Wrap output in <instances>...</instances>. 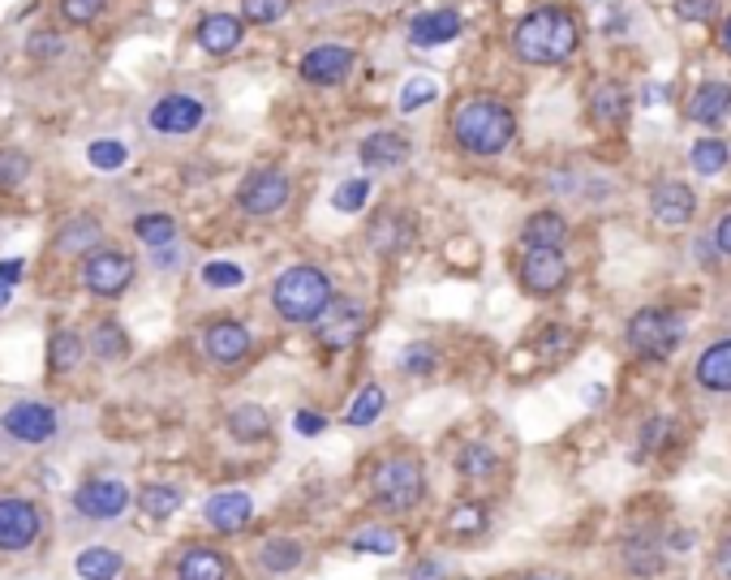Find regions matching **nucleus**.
Masks as SVG:
<instances>
[{
	"label": "nucleus",
	"mask_w": 731,
	"mask_h": 580,
	"mask_svg": "<svg viewBox=\"0 0 731 580\" xmlns=\"http://www.w3.org/2000/svg\"><path fill=\"white\" fill-rule=\"evenodd\" d=\"M577 44H582V31L568 9H534L512 31V52L525 65H560L577 52Z\"/></svg>",
	"instance_id": "2"
},
{
	"label": "nucleus",
	"mask_w": 731,
	"mask_h": 580,
	"mask_svg": "<svg viewBox=\"0 0 731 580\" xmlns=\"http://www.w3.org/2000/svg\"><path fill=\"white\" fill-rule=\"evenodd\" d=\"M452 138L461 150L478 155V159H490V155H503L512 138H517V116L508 112V103L490 96H474L465 99L452 116Z\"/></svg>",
	"instance_id": "1"
},
{
	"label": "nucleus",
	"mask_w": 731,
	"mask_h": 580,
	"mask_svg": "<svg viewBox=\"0 0 731 580\" xmlns=\"http://www.w3.org/2000/svg\"><path fill=\"white\" fill-rule=\"evenodd\" d=\"M357 155H362V164H366L370 172H391V168H405V164H409L413 146H409L405 134H396V130H375L370 138H362Z\"/></svg>",
	"instance_id": "18"
},
{
	"label": "nucleus",
	"mask_w": 731,
	"mask_h": 580,
	"mask_svg": "<svg viewBox=\"0 0 731 580\" xmlns=\"http://www.w3.org/2000/svg\"><path fill=\"white\" fill-rule=\"evenodd\" d=\"M405 242H409V224H405V220H396V215L379 220V224L370 228V245H375L379 254H391V249H400Z\"/></svg>",
	"instance_id": "42"
},
{
	"label": "nucleus",
	"mask_w": 731,
	"mask_h": 580,
	"mask_svg": "<svg viewBox=\"0 0 731 580\" xmlns=\"http://www.w3.org/2000/svg\"><path fill=\"white\" fill-rule=\"evenodd\" d=\"M198 48L211 52V56H229V52L242 44L245 26L242 18H233V13H211V18H202L198 22Z\"/></svg>",
	"instance_id": "20"
},
{
	"label": "nucleus",
	"mask_w": 731,
	"mask_h": 580,
	"mask_svg": "<svg viewBox=\"0 0 731 580\" xmlns=\"http://www.w3.org/2000/svg\"><path fill=\"white\" fill-rule=\"evenodd\" d=\"M461 35V13L456 9H431V13H418L413 26H409V40L418 48H439V44H452Z\"/></svg>",
	"instance_id": "19"
},
{
	"label": "nucleus",
	"mask_w": 731,
	"mask_h": 580,
	"mask_svg": "<svg viewBox=\"0 0 731 580\" xmlns=\"http://www.w3.org/2000/svg\"><path fill=\"white\" fill-rule=\"evenodd\" d=\"M521 289L534 292V297H546V292L564 289L568 280V258L560 249H525L521 258Z\"/></svg>",
	"instance_id": "13"
},
{
	"label": "nucleus",
	"mask_w": 731,
	"mask_h": 580,
	"mask_svg": "<svg viewBox=\"0 0 731 580\" xmlns=\"http://www.w3.org/2000/svg\"><path fill=\"white\" fill-rule=\"evenodd\" d=\"M697 387L728 395L731 391V339H715L701 357H697Z\"/></svg>",
	"instance_id": "23"
},
{
	"label": "nucleus",
	"mask_w": 731,
	"mask_h": 580,
	"mask_svg": "<svg viewBox=\"0 0 731 580\" xmlns=\"http://www.w3.org/2000/svg\"><path fill=\"white\" fill-rule=\"evenodd\" d=\"M672 438V417L667 413H654L645 426H641V451H663Z\"/></svg>",
	"instance_id": "48"
},
{
	"label": "nucleus",
	"mask_w": 731,
	"mask_h": 580,
	"mask_svg": "<svg viewBox=\"0 0 731 580\" xmlns=\"http://www.w3.org/2000/svg\"><path fill=\"white\" fill-rule=\"evenodd\" d=\"M207 116V103L186 91H173V96H159L146 112V125L151 134H164V138H181V134H195Z\"/></svg>",
	"instance_id": "7"
},
{
	"label": "nucleus",
	"mask_w": 731,
	"mask_h": 580,
	"mask_svg": "<svg viewBox=\"0 0 731 580\" xmlns=\"http://www.w3.org/2000/svg\"><path fill=\"white\" fill-rule=\"evenodd\" d=\"M710 242H715L719 254H728L731 258V215H719V224H715V237H710Z\"/></svg>",
	"instance_id": "54"
},
{
	"label": "nucleus",
	"mask_w": 731,
	"mask_h": 580,
	"mask_svg": "<svg viewBox=\"0 0 731 580\" xmlns=\"http://www.w3.org/2000/svg\"><path fill=\"white\" fill-rule=\"evenodd\" d=\"M74 568H78L82 580H117L125 572V559L112 546H87V550H78Z\"/></svg>",
	"instance_id": "28"
},
{
	"label": "nucleus",
	"mask_w": 731,
	"mask_h": 580,
	"mask_svg": "<svg viewBox=\"0 0 731 580\" xmlns=\"http://www.w3.org/2000/svg\"><path fill=\"white\" fill-rule=\"evenodd\" d=\"M624 568H629L633 577H658V572L667 568V559H663V542L650 537V533L629 537V542H624Z\"/></svg>",
	"instance_id": "27"
},
{
	"label": "nucleus",
	"mask_w": 731,
	"mask_h": 580,
	"mask_svg": "<svg viewBox=\"0 0 731 580\" xmlns=\"http://www.w3.org/2000/svg\"><path fill=\"white\" fill-rule=\"evenodd\" d=\"M384 409H388V391H384L379 383H366L357 395H353L344 422H348L353 431H366V426H375V422L384 417Z\"/></svg>",
	"instance_id": "29"
},
{
	"label": "nucleus",
	"mask_w": 731,
	"mask_h": 580,
	"mask_svg": "<svg viewBox=\"0 0 731 580\" xmlns=\"http://www.w3.org/2000/svg\"><path fill=\"white\" fill-rule=\"evenodd\" d=\"M56 249L60 254H96V245L103 242V224H99L96 215H74V220H65L60 228H56Z\"/></svg>",
	"instance_id": "26"
},
{
	"label": "nucleus",
	"mask_w": 731,
	"mask_h": 580,
	"mask_svg": "<svg viewBox=\"0 0 731 580\" xmlns=\"http://www.w3.org/2000/svg\"><path fill=\"white\" fill-rule=\"evenodd\" d=\"M366 332V305L362 301H348V297H336L328 310H323V319L314 323V336L323 348H332V353H344V348H353L357 339Z\"/></svg>",
	"instance_id": "10"
},
{
	"label": "nucleus",
	"mask_w": 731,
	"mask_h": 580,
	"mask_svg": "<svg viewBox=\"0 0 731 580\" xmlns=\"http://www.w3.org/2000/svg\"><path fill=\"white\" fill-rule=\"evenodd\" d=\"M525 580H564V577H555V572H534V577H525Z\"/></svg>",
	"instance_id": "61"
},
{
	"label": "nucleus",
	"mask_w": 731,
	"mask_h": 580,
	"mask_svg": "<svg viewBox=\"0 0 731 580\" xmlns=\"http://www.w3.org/2000/svg\"><path fill=\"white\" fill-rule=\"evenodd\" d=\"M250 327L237 323V319H215L207 332H202V353L215 361V366H237L245 353H250Z\"/></svg>",
	"instance_id": "15"
},
{
	"label": "nucleus",
	"mask_w": 731,
	"mask_h": 580,
	"mask_svg": "<svg viewBox=\"0 0 731 580\" xmlns=\"http://www.w3.org/2000/svg\"><path fill=\"white\" fill-rule=\"evenodd\" d=\"M289 193L292 186L280 168H254L237 190V207L254 220H267V215H280L289 207Z\"/></svg>",
	"instance_id": "6"
},
{
	"label": "nucleus",
	"mask_w": 731,
	"mask_h": 580,
	"mask_svg": "<svg viewBox=\"0 0 731 580\" xmlns=\"http://www.w3.org/2000/svg\"><path fill=\"white\" fill-rule=\"evenodd\" d=\"M202 285L207 289H242L245 267H237V263H207L202 267Z\"/></svg>",
	"instance_id": "45"
},
{
	"label": "nucleus",
	"mask_w": 731,
	"mask_h": 580,
	"mask_svg": "<svg viewBox=\"0 0 731 580\" xmlns=\"http://www.w3.org/2000/svg\"><path fill=\"white\" fill-rule=\"evenodd\" d=\"M9 297H13V289H9V285H4V280H0V310H4V305H9Z\"/></svg>",
	"instance_id": "60"
},
{
	"label": "nucleus",
	"mask_w": 731,
	"mask_h": 580,
	"mask_svg": "<svg viewBox=\"0 0 731 580\" xmlns=\"http://www.w3.org/2000/svg\"><path fill=\"white\" fill-rule=\"evenodd\" d=\"M370 494L384 512H413L427 499V469L413 456H388L370 473Z\"/></svg>",
	"instance_id": "4"
},
{
	"label": "nucleus",
	"mask_w": 731,
	"mask_h": 580,
	"mask_svg": "<svg viewBox=\"0 0 731 580\" xmlns=\"http://www.w3.org/2000/svg\"><path fill=\"white\" fill-rule=\"evenodd\" d=\"M26 52H31V60H56V56L65 52V40H60L56 31H35Z\"/></svg>",
	"instance_id": "50"
},
{
	"label": "nucleus",
	"mask_w": 731,
	"mask_h": 580,
	"mask_svg": "<svg viewBox=\"0 0 731 580\" xmlns=\"http://www.w3.org/2000/svg\"><path fill=\"white\" fill-rule=\"evenodd\" d=\"M292 431L301 438H314L328 431V417H323L319 409H297V413H292Z\"/></svg>",
	"instance_id": "51"
},
{
	"label": "nucleus",
	"mask_w": 731,
	"mask_h": 580,
	"mask_svg": "<svg viewBox=\"0 0 731 580\" xmlns=\"http://www.w3.org/2000/svg\"><path fill=\"white\" fill-rule=\"evenodd\" d=\"M229 559L215 546H186L177 559V580H229Z\"/></svg>",
	"instance_id": "22"
},
{
	"label": "nucleus",
	"mask_w": 731,
	"mask_h": 580,
	"mask_svg": "<svg viewBox=\"0 0 731 580\" xmlns=\"http://www.w3.org/2000/svg\"><path fill=\"white\" fill-rule=\"evenodd\" d=\"M103 9H108V0H60L65 22H74V26H91Z\"/></svg>",
	"instance_id": "49"
},
{
	"label": "nucleus",
	"mask_w": 731,
	"mask_h": 580,
	"mask_svg": "<svg viewBox=\"0 0 731 580\" xmlns=\"http://www.w3.org/2000/svg\"><path fill=\"white\" fill-rule=\"evenodd\" d=\"M0 431L18 443H48L60 431V413L44 400H13L0 417Z\"/></svg>",
	"instance_id": "9"
},
{
	"label": "nucleus",
	"mask_w": 731,
	"mask_h": 580,
	"mask_svg": "<svg viewBox=\"0 0 731 580\" xmlns=\"http://www.w3.org/2000/svg\"><path fill=\"white\" fill-rule=\"evenodd\" d=\"M139 507H143V516H151V521H168V516H177V507H181V490H177V486L151 482L143 494H139Z\"/></svg>",
	"instance_id": "38"
},
{
	"label": "nucleus",
	"mask_w": 731,
	"mask_h": 580,
	"mask_svg": "<svg viewBox=\"0 0 731 580\" xmlns=\"http://www.w3.org/2000/svg\"><path fill=\"white\" fill-rule=\"evenodd\" d=\"M624 112H629V91H624L620 82L594 87V96H589V116H594L598 125H620Z\"/></svg>",
	"instance_id": "30"
},
{
	"label": "nucleus",
	"mask_w": 731,
	"mask_h": 580,
	"mask_svg": "<svg viewBox=\"0 0 731 580\" xmlns=\"http://www.w3.org/2000/svg\"><path fill=\"white\" fill-rule=\"evenodd\" d=\"M439 87L431 78H413V82H405V91H400V112H418V108H427V103H435Z\"/></svg>",
	"instance_id": "47"
},
{
	"label": "nucleus",
	"mask_w": 731,
	"mask_h": 580,
	"mask_svg": "<svg viewBox=\"0 0 731 580\" xmlns=\"http://www.w3.org/2000/svg\"><path fill=\"white\" fill-rule=\"evenodd\" d=\"M229 435L237 438V443H258V438H267L272 435L267 409H263V404H237V409L229 413Z\"/></svg>",
	"instance_id": "31"
},
{
	"label": "nucleus",
	"mask_w": 731,
	"mask_h": 580,
	"mask_svg": "<svg viewBox=\"0 0 731 580\" xmlns=\"http://www.w3.org/2000/svg\"><path fill=\"white\" fill-rule=\"evenodd\" d=\"M87 344H91V353H96L99 361H121L130 353V336H125L121 323H99V327H91Z\"/></svg>",
	"instance_id": "37"
},
{
	"label": "nucleus",
	"mask_w": 731,
	"mask_h": 580,
	"mask_svg": "<svg viewBox=\"0 0 731 580\" xmlns=\"http://www.w3.org/2000/svg\"><path fill=\"white\" fill-rule=\"evenodd\" d=\"M348 550H353V555H379V559H391V555H400V533L388 529V525H370V529H362L348 537Z\"/></svg>",
	"instance_id": "35"
},
{
	"label": "nucleus",
	"mask_w": 731,
	"mask_h": 580,
	"mask_svg": "<svg viewBox=\"0 0 731 580\" xmlns=\"http://www.w3.org/2000/svg\"><path fill=\"white\" fill-rule=\"evenodd\" d=\"M564 242H568V220L560 211H534L521 228L525 249H564Z\"/></svg>",
	"instance_id": "24"
},
{
	"label": "nucleus",
	"mask_w": 731,
	"mask_h": 580,
	"mask_svg": "<svg viewBox=\"0 0 731 580\" xmlns=\"http://www.w3.org/2000/svg\"><path fill=\"white\" fill-rule=\"evenodd\" d=\"M719 4L723 0H676V13H680L684 22H710L719 13Z\"/></svg>",
	"instance_id": "52"
},
{
	"label": "nucleus",
	"mask_w": 731,
	"mask_h": 580,
	"mask_svg": "<svg viewBox=\"0 0 731 580\" xmlns=\"http://www.w3.org/2000/svg\"><path fill=\"white\" fill-rule=\"evenodd\" d=\"M22 276H26V263L22 258H0V280L13 289V285H22Z\"/></svg>",
	"instance_id": "53"
},
{
	"label": "nucleus",
	"mask_w": 731,
	"mask_h": 580,
	"mask_svg": "<svg viewBox=\"0 0 731 580\" xmlns=\"http://www.w3.org/2000/svg\"><path fill=\"white\" fill-rule=\"evenodd\" d=\"M719 44H723V52H728V56H731V18H728V26L719 31Z\"/></svg>",
	"instance_id": "59"
},
{
	"label": "nucleus",
	"mask_w": 731,
	"mask_h": 580,
	"mask_svg": "<svg viewBox=\"0 0 731 580\" xmlns=\"http://www.w3.org/2000/svg\"><path fill=\"white\" fill-rule=\"evenodd\" d=\"M353 65H357V56L348 48H341V44H319V48H310L306 56H301V78L306 82H314V87H336V82H344L348 74H353Z\"/></svg>",
	"instance_id": "14"
},
{
	"label": "nucleus",
	"mask_w": 731,
	"mask_h": 580,
	"mask_svg": "<svg viewBox=\"0 0 731 580\" xmlns=\"http://www.w3.org/2000/svg\"><path fill=\"white\" fill-rule=\"evenodd\" d=\"M564 344H568V332H564V327H551V332L542 336V353H560Z\"/></svg>",
	"instance_id": "57"
},
{
	"label": "nucleus",
	"mask_w": 731,
	"mask_h": 580,
	"mask_svg": "<svg viewBox=\"0 0 731 580\" xmlns=\"http://www.w3.org/2000/svg\"><path fill=\"white\" fill-rule=\"evenodd\" d=\"M366 202H370V181H366V177H353V181L336 186V193H332V207H336L341 215H353V211H362Z\"/></svg>",
	"instance_id": "41"
},
{
	"label": "nucleus",
	"mask_w": 731,
	"mask_h": 580,
	"mask_svg": "<svg viewBox=\"0 0 731 580\" xmlns=\"http://www.w3.org/2000/svg\"><path fill=\"white\" fill-rule=\"evenodd\" d=\"M40 529H44V516H40V507L31 499H22V494L0 499V550L13 555V550L35 546Z\"/></svg>",
	"instance_id": "12"
},
{
	"label": "nucleus",
	"mask_w": 731,
	"mask_h": 580,
	"mask_svg": "<svg viewBox=\"0 0 731 580\" xmlns=\"http://www.w3.org/2000/svg\"><path fill=\"white\" fill-rule=\"evenodd\" d=\"M456 469H461L465 478L483 482V478H490V473L499 469V456H495V447H490V443H465V447H461V456H456Z\"/></svg>",
	"instance_id": "39"
},
{
	"label": "nucleus",
	"mask_w": 731,
	"mask_h": 580,
	"mask_svg": "<svg viewBox=\"0 0 731 580\" xmlns=\"http://www.w3.org/2000/svg\"><path fill=\"white\" fill-rule=\"evenodd\" d=\"M82 353H87V339L78 336V332H69V327L52 332V339H48V366L56 370V375H69V370L82 361Z\"/></svg>",
	"instance_id": "34"
},
{
	"label": "nucleus",
	"mask_w": 731,
	"mask_h": 580,
	"mask_svg": "<svg viewBox=\"0 0 731 580\" xmlns=\"http://www.w3.org/2000/svg\"><path fill=\"white\" fill-rule=\"evenodd\" d=\"M487 525H490L487 503L465 499V503H452V512H447V533L452 537H478V533H487Z\"/></svg>",
	"instance_id": "36"
},
{
	"label": "nucleus",
	"mask_w": 731,
	"mask_h": 580,
	"mask_svg": "<svg viewBox=\"0 0 731 580\" xmlns=\"http://www.w3.org/2000/svg\"><path fill=\"white\" fill-rule=\"evenodd\" d=\"M728 159H731L728 138H697L693 150H688V164H693L697 177H719L728 168Z\"/></svg>",
	"instance_id": "33"
},
{
	"label": "nucleus",
	"mask_w": 731,
	"mask_h": 580,
	"mask_svg": "<svg viewBox=\"0 0 731 580\" xmlns=\"http://www.w3.org/2000/svg\"><path fill=\"white\" fill-rule=\"evenodd\" d=\"M731 116V82H701L688 99V121L719 125Z\"/></svg>",
	"instance_id": "21"
},
{
	"label": "nucleus",
	"mask_w": 731,
	"mask_h": 580,
	"mask_svg": "<svg viewBox=\"0 0 731 580\" xmlns=\"http://www.w3.org/2000/svg\"><path fill=\"white\" fill-rule=\"evenodd\" d=\"M624 336L641 361H667L684 344V319L672 305H645L629 319Z\"/></svg>",
	"instance_id": "5"
},
{
	"label": "nucleus",
	"mask_w": 731,
	"mask_h": 580,
	"mask_svg": "<svg viewBox=\"0 0 731 580\" xmlns=\"http://www.w3.org/2000/svg\"><path fill=\"white\" fill-rule=\"evenodd\" d=\"M87 159H91V168H99V172H117V168L130 164V146L121 143V138H96V143L87 146Z\"/></svg>",
	"instance_id": "40"
},
{
	"label": "nucleus",
	"mask_w": 731,
	"mask_h": 580,
	"mask_svg": "<svg viewBox=\"0 0 731 580\" xmlns=\"http://www.w3.org/2000/svg\"><path fill=\"white\" fill-rule=\"evenodd\" d=\"M202 521L215 533H242L254 521V499L245 490H220L202 503Z\"/></svg>",
	"instance_id": "16"
},
{
	"label": "nucleus",
	"mask_w": 731,
	"mask_h": 580,
	"mask_svg": "<svg viewBox=\"0 0 731 580\" xmlns=\"http://www.w3.org/2000/svg\"><path fill=\"white\" fill-rule=\"evenodd\" d=\"M650 215L667 228H684L697 215V193L688 190L684 181H658L650 190Z\"/></svg>",
	"instance_id": "17"
},
{
	"label": "nucleus",
	"mask_w": 731,
	"mask_h": 580,
	"mask_svg": "<svg viewBox=\"0 0 731 580\" xmlns=\"http://www.w3.org/2000/svg\"><path fill=\"white\" fill-rule=\"evenodd\" d=\"M400 370L427 379V375L435 370V348H431V344H409V348L400 353Z\"/></svg>",
	"instance_id": "46"
},
{
	"label": "nucleus",
	"mask_w": 731,
	"mask_h": 580,
	"mask_svg": "<svg viewBox=\"0 0 731 580\" xmlns=\"http://www.w3.org/2000/svg\"><path fill=\"white\" fill-rule=\"evenodd\" d=\"M332 301H336L332 276L323 267H310V263H297L289 271H280L276 285H272V305L292 327H314Z\"/></svg>",
	"instance_id": "3"
},
{
	"label": "nucleus",
	"mask_w": 731,
	"mask_h": 580,
	"mask_svg": "<svg viewBox=\"0 0 731 580\" xmlns=\"http://www.w3.org/2000/svg\"><path fill=\"white\" fill-rule=\"evenodd\" d=\"M134 258L121 254V249H96L87 254L82 263V289L96 292V297H121V292L134 285Z\"/></svg>",
	"instance_id": "8"
},
{
	"label": "nucleus",
	"mask_w": 731,
	"mask_h": 580,
	"mask_svg": "<svg viewBox=\"0 0 731 580\" xmlns=\"http://www.w3.org/2000/svg\"><path fill=\"white\" fill-rule=\"evenodd\" d=\"M667 546H672L676 555H684V550L693 546V533H688V529H676V533H672V542H667Z\"/></svg>",
	"instance_id": "58"
},
{
	"label": "nucleus",
	"mask_w": 731,
	"mask_h": 580,
	"mask_svg": "<svg viewBox=\"0 0 731 580\" xmlns=\"http://www.w3.org/2000/svg\"><path fill=\"white\" fill-rule=\"evenodd\" d=\"M715 572L723 580H731V533L719 542V550H715Z\"/></svg>",
	"instance_id": "55"
},
{
	"label": "nucleus",
	"mask_w": 731,
	"mask_h": 580,
	"mask_svg": "<svg viewBox=\"0 0 731 580\" xmlns=\"http://www.w3.org/2000/svg\"><path fill=\"white\" fill-rule=\"evenodd\" d=\"M130 499H134L130 486L117 482V478H91V482H82L74 490V507L87 521H117V516H125Z\"/></svg>",
	"instance_id": "11"
},
{
	"label": "nucleus",
	"mask_w": 731,
	"mask_h": 580,
	"mask_svg": "<svg viewBox=\"0 0 731 580\" xmlns=\"http://www.w3.org/2000/svg\"><path fill=\"white\" fill-rule=\"evenodd\" d=\"M134 237L146 245V249H173L177 245V220L164 215V211H146L134 220Z\"/></svg>",
	"instance_id": "32"
},
{
	"label": "nucleus",
	"mask_w": 731,
	"mask_h": 580,
	"mask_svg": "<svg viewBox=\"0 0 731 580\" xmlns=\"http://www.w3.org/2000/svg\"><path fill=\"white\" fill-rule=\"evenodd\" d=\"M31 177V155L22 150H0V190H18Z\"/></svg>",
	"instance_id": "43"
},
{
	"label": "nucleus",
	"mask_w": 731,
	"mask_h": 580,
	"mask_svg": "<svg viewBox=\"0 0 731 580\" xmlns=\"http://www.w3.org/2000/svg\"><path fill=\"white\" fill-rule=\"evenodd\" d=\"M413 580H443V564H439V559H422V564L413 568Z\"/></svg>",
	"instance_id": "56"
},
{
	"label": "nucleus",
	"mask_w": 731,
	"mask_h": 580,
	"mask_svg": "<svg viewBox=\"0 0 731 580\" xmlns=\"http://www.w3.org/2000/svg\"><path fill=\"white\" fill-rule=\"evenodd\" d=\"M289 4L292 0H242V18L254 22V26H272V22H280L289 13Z\"/></svg>",
	"instance_id": "44"
},
{
	"label": "nucleus",
	"mask_w": 731,
	"mask_h": 580,
	"mask_svg": "<svg viewBox=\"0 0 731 580\" xmlns=\"http://www.w3.org/2000/svg\"><path fill=\"white\" fill-rule=\"evenodd\" d=\"M306 564V546L297 542V537H267L263 546H258V568L267 572V577H289Z\"/></svg>",
	"instance_id": "25"
}]
</instances>
